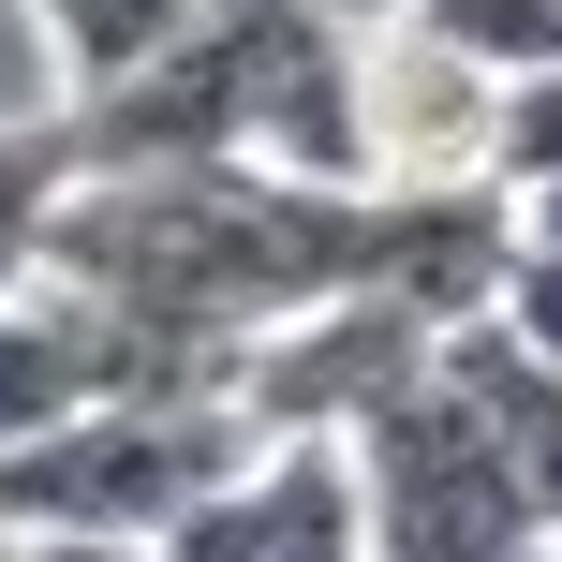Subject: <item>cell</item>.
I'll return each mask as SVG.
<instances>
[{
  "instance_id": "obj_2",
  "label": "cell",
  "mask_w": 562,
  "mask_h": 562,
  "mask_svg": "<svg viewBox=\"0 0 562 562\" xmlns=\"http://www.w3.org/2000/svg\"><path fill=\"white\" fill-rule=\"evenodd\" d=\"M356 474H370V562H548L562 548V518L533 504L518 445L488 429V400L459 370L400 385L356 429Z\"/></svg>"
},
{
  "instance_id": "obj_11",
  "label": "cell",
  "mask_w": 562,
  "mask_h": 562,
  "mask_svg": "<svg viewBox=\"0 0 562 562\" xmlns=\"http://www.w3.org/2000/svg\"><path fill=\"white\" fill-rule=\"evenodd\" d=\"M488 326H504L518 356H548V370H562V237H518V252H504V296H488Z\"/></svg>"
},
{
  "instance_id": "obj_4",
  "label": "cell",
  "mask_w": 562,
  "mask_h": 562,
  "mask_svg": "<svg viewBox=\"0 0 562 562\" xmlns=\"http://www.w3.org/2000/svg\"><path fill=\"white\" fill-rule=\"evenodd\" d=\"M164 562H370L356 429H267V445L164 533Z\"/></svg>"
},
{
  "instance_id": "obj_5",
  "label": "cell",
  "mask_w": 562,
  "mask_h": 562,
  "mask_svg": "<svg viewBox=\"0 0 562 562\" xmlns=\"http://www.w3.org/2000/svg\"><path fill=\"white\" fill-rule=\"evenodd\" d=\"M89 400H119V356L104 326H89L59 281H30V296H0V445H30V429L89 415Z\"/></svg>"
},
{
  "instance_id": "obj_6",
  "label": "cell",
  "mask_w": 562,
  "mask_h": 562,
  "mask_svg": "<svg viewBox=\"0 0 562 562\" xmlns=\"http://www.w3.org/2000/svg\"><path fill=\"white\" fill-rule=\"evenodd\" d=\"M45 15V59H59V104H104L134 89L148 59H178L207 30V0H30Z\"/></svg>"
},
{
  "instance_id": "obj_15",
  "label": "cell",
  "mask_w": 562,
  "mask_h": 562,
  "mask_svg": "<svg viewBox=\"0 0 562 562\" xmlns=\"http://www.w3.org/2000/svg\"><path fill=\"white\" fill-rule=\"evenodd\" d=\"M0 562H15V533H0Z\"/></svg>"
},
{
  "instance_id": "obj_9",
  "label": "cell",
  "mask_w": 562,
  "mask_h": 562,
  "mask_svg": "<svg viewBox=\"0 0 562 562\" xmlns=\"http://www.w3.org/2000/svg\"><path fill=\"white\" fill-rule=\"evenodd\" d=\"M400 15H429L459 59H488V75H562V0H400Z\"/></svg>"
},
{
  "instance_id": "obj_13",
  "label": "cell",
  "mask_w": 562,
  "mask_h": 562,
  "mask_svg": "<svg viewBox=\"0 0 562 562\" xmlns=\"http://www.w3.org/2000/svg\"><path fill=\"white\" fill-rule=\"evenodd\" d=\"M518 237H562V178H548V193H518Z\"/></svg>"
},
{
  "instance_id": "obj_14",
  "label": "cell",
  "mask_w": 562,
  "mask_h": 562,
  "mask_svg": "<svg viewBox=\"0 0 562 562\" xmlns=\"http://www.w3.org/2000/svg\"><path fill=\"white\" fill-rule=\"evenodd\" d=\"M340 15H400V0H340Z\"/></svg>"
},
{
  "instance_id": "obj_7",
  "label": "cell",
  "mask_w": 562,
  "mask_h": 562,
  "mask_svg": "<svg viewBox=\"0 0 562 562\" xmlns=\"http://www.w3.org/2000/svg\"><path fill=\"white\" fill-rule=\"evenodd\" d=\"M445 370H459V385L488 400V429L518 445V474H533V504L562 518V370H548V356H518V340L488 326V311H474V326H445Z\"/></svg>"
},
{
  "instance_id": "obj_12",
  "label": "cell",
  "mask_w": 562,
  "mask_h": 562,
  "mask_svg": "<svg viewBox=\"0 0 562 562\" xmlns=\"http://www.w3.org/2000/svg\"><path fill=\"white\" fill-rule=\"evenodd\" d=\"M15 562H164L148 533H15Z\"/></svg>"
},
{
  "instance_id": "obj_3",
  "label": "cell",
  "mask_w": 562,
  "mask_h": 562,
  "mask_svg": "<svg viewBox=\"0 0 562 562\" xmlns=\"http://www.w3.org/2000/svg\"><path fill=\"white\" fill-rule=\"evenodd\" d=\"M504 75L459 59L429 15H356V178L370 193H504Z\"/></svg>"
},
{
  "instance_id": "obj_8",
  "label": "cell",
  "mask_w": 562,
  "mask_h": 562,
  "mask_svg": "<svg viewBox=\"0 0 562 562\" xmlns=\"http://www.w3.org/2000/svg\"><path fill=\"white\" fill-rule=\"evenodd\" d=\"M75 178H89V134H75V119H45V134H0V296H30V281H45Z\"/></svg>"
},
{
  "instance_id": "obj_10",
  "label": "cell",
  "mask_w": 562,
  "mask_h": 562,
  "mask_svg": "<svg viewBox=\"0 0 562 562\" xmlns=\"http://www.w3.org/2000/svg\"><path fill=\"white\" fill-rule=\"evenodd\" d=\"M488 178H504V207L562 178V75H518V89H504V148H488Z\"/></svg>"
},
{
  "instance_id": "obj_1",
  "label": "cell",
  "mask_w": 562,
  "mask_h": 562,
  "mask_svg": "<svg viewBox=\"0 0 562 562\" xmlns=\"http://www.w3.org/2000/svg\"><path fill=\"white\" fill-rule=\"evenodd\" d=\"M252 445L267 429L237 400H207V385H119L89 415L0 445V533H148L164 548Z\"/></svg>"
}]
</instances>
